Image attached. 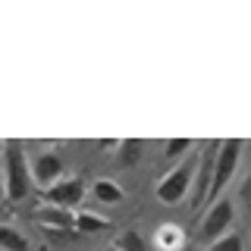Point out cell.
Returning <instances> with one entry per match:
<instances>
[{
  "instance_id": "cell-8",
  "label": "cell",
  "mask_w": 251,
  "mask_h": 251,
  "mask_svg": "<svg viewBox=\"0 0 251 251\" xmlns=\"http://www.w3.org/2000/svg\"><path fill=\"white\" fill-rule=\"evenodd\" d=\"M94 198L104 201V204H120L123 201V188L116 182H110V179H98V182H94Z\"/></svg>"
},
{
  "instance_id": "cell-5",
  "label": "cell",
  "mask_w": 251,
  "mask_h": 251,
  "mask_svg": "<svg viewBox=\"0 0 251 251\" xmlns=\"http://www.w3.org/2000/svg\"><path fill=\"white\" fill-rule=\"evenodd\" d=\"M85 198V182L82 179H60L57 185L44 188V201L50 204V207H63V210H73L75 204H82Z\"/></svg>"
},
{
  "instance_id": "cell-4",
  "label": "cell",
  "mask_w": 251,
  "mask_h": 251,
  "mask_svg": "<svg viewBox=\"0 0 251 251\" xmlns=\"http://www.w3.org/2000/svg\"><path fill=\"white\" fill-rule=\"evenodd\" d=\"M192 173H195V163H182V167H176L173 173H167V176L157 182V201H163V204L182 201L188 185H192Z\"/></svg>"
},
{
  "instance_id": "cell-16",
  "label": "cell",
  "mask_w": 251,
  "mask_h": 251,
  "mask_svg": "<svg viewBox=\"0 0 251 251\" xmlns=\"http://www.w3.org/2000/svg\"><path fill=\"white\" fill-rule=\"evenodd\" d=\"M239 195H242V201L248 204V210H251V173L245 176V182H242V188H239Z\"/></svg>"
},
{
  "instance_id": "cell-12",
  "label": "cell",
  "mask_w": 251,
  "mask_h": 251,
  "mask_svg": "<svg viewBox=\"0 0 251 251\" xmlns=\"http://www.w3.org/2000/svg\"><path fill=\"white\" fill-rule=\"evenodd\" d=\"M107 226H110V220L94 217V214H78L75 217V229L78 232H100V229H107Z\"/></svg>"
},
{
  "instance_id": "cell-10",
  "label": "cell",
  "mask_w": 251,
  "mask_h": 251,
  "mask_svg": "<svg viewBox=\"0 0 251 251\" xmlns=\"http://www.w3.org/2000/svg\"><path fill=\"white\" fill-rule=\"evenodd\" d=\"M0 245H3V251H28V239L19 235L13 226H3L0 229Z\"/></svg>"
},
{
  "instance_id": "cell-13",
  "label": "cell",
  "mask_w": 251,
  "mask_h": 251,
  "mask_svg": "<svg viewBox=\"0 0 251 251\" xmlns=\"http://www.w3.org/2000/svg\"><path fill=\"white\" fill-rule=\"evenodd\" d=\"M116 248H120V251H148L141 232H135V229H126L120 239H116Z\"/></svg>"
},
{
  "instance_id": "cell-3",
  "label": "cell",
  "mask_w": 251,
  "mask_h": 251,
  "mask_svg": "<svg viewBox=\"0 0 251 251\" xmlns=\"http://www.w3.org/2000/svg\"><path fill=\"white\" fill-rule=\"evenodd\" d=\"M232 217H235V207H232L229 198L214 201V207L207 210V217H204V223H201V239L210 242V245H214L217 239H223L232 226Z\"/></svg>"
},
{
  "instance_id": "cell-7",
  "label": "cell",
  "mask_w": 251,
  "mask_h": 251,
  "mask_svg": "<svg viewBox=\"0 0 251 251\" xmlns=\"http://www.w3.org/2000/svg\"><path fill=\"white\" fill-rule=\"evenodd\" d=\"M38 220L50 223V226H60V229H75V217L63 207H41L38 210Z\"/></svg>"
},
{
  "instance_id": "cell-1",
  "label": "cell",
  "mask_w": 251,
  "mask_h": 251,
  "mask_svg": "<svg viewBox=\"0 0 251 251\" xmlns=\"http://www.w3.org/2000/svg\"><path fill=\"white\" fill-rule=\"evenodd\" d=\"M3 163H6V198H10V201L28 198L31 179H35V176H31V170L25 163V151H22L19 141H6Z\"/></svg>"
},
{
  "instance_id": "cell-14",
  "label": "cell",
  "mask_w": 251,
  "mask_h": 251,
  "mask_svg": "<svg viewBox=\"0 0 251 251\" xmlns=\"http://www.w3.org/2000/svg\"><path fill=\"white\" fill-rule=\"evenodd\" d=\"M210 251H242V235L239 232H226L223 239H217Z\"/></svg>"
},
{
  "instance_id": "cell-2",
  "label": "cell",
  "mask_w": 251,
  "mask_h": 251,
  "mask_svg": "<svg viewBox=\"0 0 251 251\" xmlns=\"http://www.w3.org/2000/svg\"><path fill=\"white\" fill-rule=\"evenodd\" d=\"M239 154H242V141L229 138V141H220V151H217V167H214V182H210V195L207 201H220V192L226 188V182L235 176V167H239Z\"/></svg>"
},
{
  "instance_id": "cell-17",
  "label": "cell",
  "mask_w": 251,
  "mask_h": 251,
  "mask_svg": "<svg viewBox=\"0 0 251 251\" xmlns=\"http://www.w3.org/2000/svg\"><path fill=\"white\" fill-rule=\"evenodd\" d=\"M107 251H120V248H116V245H110V248H107Z\"/></svg>"
},
{
  "instance_id": "cell-15",
  "label": "cell",
  "mask_w": 251,
  "mask_h": 251,
  "mask_svg": "<svg viewBox=\"0 0 251 251\" xmlns=\"http://www.w3.org/2000/svg\"><path fill=\"white\" fill-rule=\"evenodd\" d=\"M188 148H192V138H170L167 141V151H163V157L167 160H176L179 154H185Z\"/></svg>"
},
{
  "instance_id": "cell-9",
  "label": "cell",
  "mask_w": 251,
  "mask_h": 251,
  "mask_svg": "<svg viewBox=\"0 0 251 251\" xmlns=\"http://www.w3.org/2000/svg\"><path fill=\"white\" fill-rule=\"evenodd\" d=\"M179 245H182V232L176 229V226H160V232H157V248L160 251H176Z\"/></svg>"
},
{
  "instance_id": "cell-6",
  "label": "cell",
  "mask_w": 251,
  "mask_h": 251,
  "mask_svg": "<svg viewBox=\"0 0 251 251\" xmlns=\"http://www.w3.org/2000/svg\"><path fill=\"white\" fill-rule=\"evenodd\" d=\"M60 173H63V160H60L57 154H38L35 167H31V176H35V182L44 185V188L57 185V182H60Z\"/></svg>"
},
{
  "instance_id": "cell-11",
  "label": "cell",
  "mask_w": 251,
  "mask_h": 251,
  "mask_svg": "<svg viewBox=\"0 0 251 251\" xmlns=\"http://www.w3.org/2000/svg\"><path fill=\"white\" fill-rule=\"evenodd\" d=\"M141 148H145V141L141 138H126L120 141V163L123 167H132V163L141 157Z\"/></svg>"
}]
</instances>
